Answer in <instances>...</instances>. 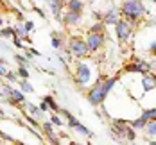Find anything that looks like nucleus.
I'll use <instances>...</instances> for the list:
<instances>
[{
    "instance_id": "obj_36",
    "label": "nucleus",
    "mask_w": 156,
    "mask_h": 145,
    "mask_svg": "<svg viewBox=\"0 0 156 145\" xmlns=\"http://www.w3.org/2000/svg\"><path fill=\"white\" fill-rule=\"evenodd\" d=\"M2 95H4V93H2V91H0V97H2Z\"/></svg>"
},
{
    "instance_id": "obj_15",
    "label": "nucleus",
    "mask_w": 156,
    "mask_h": 145,
    "mask_svg": "<svg viewBox=\"0 0 156 145\" xmlns=\"http://www.w3.org/2000/svg\"><path fill=\"white\" fill-rule=\"evenodd\" d=\"M142 116H144L147 122H151V120H156V108H153V109H145V111L142 113Z\"/></svg>"
},
{
    "instance_id": "obj_16",
    "label": "nucleus",
    "mask_w": 156,
    "mask_h": 145,
    "mask_svg": "<svg viewBox=\"0 0 156 145\" xmlns=\"http://www.w3.org/2000/svg\"><path fill=\"white\" fill-rule=\"evenodd\" d=\"M147 134H151V136H156V120H151V124L147 122Z\"/></svg>"
},
{
    "instance_id": "obj_23",
    "label": "nucleus",
    "mask_w": 156,
    "mask_h": 145,
    "mask_svg": "<svg viewBox=\"0 0 156 145\" xmlns=\"http://www.w3.org/2000/svg\"><path fill=\"white\" fill-rule=\"evenodd\" d=\"M2 36H13L15 34V27H9V29H4V31H0Z\"/></svg>"
},
{
    "instance_id": "obj_33",
    "label": "nucleus",
    "mask_w": 156,
    "mask_h": 145,
    "mask_svg": "<svg viewBox=\"0 0 156 145\" xmlns=\"http://www.w3.org/2000/svg\"><path fill=\"white\" fill-rule=\"evenodd\" d=\"M149 50H151V52H153V54L156 56V41H153V43H151V47H149Z\"/></svg>"
},
{
    "instance_id": "obj_13",
    "label": "nucleus",
    "mask_w": 156,
    "mask_h": 145,
    "mask_svg": "<svg viewBox=\"0 0 156 145\" xmlns=\"http://www.w3.org/2000/svg\"><path fill=\"white\" fill-rule=\"evenodd\" d=\"M11 98H9V102H13V104H18V102H23V93H22V91H16V90H13V91H11Z\"/></svg>"
},
{
    "instance_id": "obj_19",
    "label": "nucleus",
    "mask_w": 156,
    "mask_h": 145,
    "mask_svg": "<svg viewBox=\"0 0 156 145\" xmlns=\"http://www.w3.org/2000/svg\"><path fill=\"white\" fill-rule=\"evenodd\" d=\"M27 109H29V111H31V115H34V116H40V115L43 113L40 108H36L34 104H29V106H27Z\"/></svg>"
},
{
    "instance_id": "obj_2",
    "label": "nucleus",
    "mask_w": 156,
    "mask_h": 145,
    "mask_svg": "<svg viewBox=\"0 0 156 145\" xmlns=\"http://www.w3.org/2000/svg\"><path fill=\"white\" fill-rule=\"evenodd\" d=\"M144 13H145V5L142 4L140 0H127V2H124V5H122V15H124L129 22L136 20V18L142 16Z\"/></svg>"
},
{
    "instance_id": "obj_41",
    "label": "nucleus",
    "mask_w": 156,
    "mask_h": 145,
    "mask_svg": "<svg viewBox=\"0 0 156 145\" xmlns=\"http://www.w3.org/2000/svg\"><path fill=\"white\" fill-rule=\"evenodd\" d=\"M0 63H2V61H0Z\"/></svg>"
},
{
    "instance_id": "obj_32",
    "label": "nucleus",
    "mask_w": 156,
    "mask_h": 145,
    "mask_svg": "<svg viewBox=\"0 0 156 145\" xmlns=\"http://www.w3.org/2000/svg\"><path fill=\"white\" fill-rule=\"evenodd\" d=\"M5 74H7V68H5L4 64H0V77H2V75H5Z\"/></svg>"
},
{
    "instance_id": "obj_6",
    "label": "nucleus",
    "mask_w": 156,
    "mask_h": 145,
    "mask_svg": "<svg viewBox=\"0 0 156 145\" xmlns=\"http://www.w3.org/2000/svg\"><path fill=\"white\" fill-rule=\"evenodd\" d=\"M90 81V68L86 64H79V70H77V82L83 86Z\"/></svg>"
},
{
    "instance_id": "obj_31",
    "label": "nucleus",
    "mask_w": 156,
    "mask_h": 145,
    "mask_svg": "<svg viewBox=\"0 0 156 145\" xmlns=\"http://www.w3.org/2000/svg\"><path fill=\"white\" fill-rule=\"evenodd\" d=\"M13 43H15L16 47H22V41H20V40H18V38H16L15 34H13Z\"/></svg>"
},
{
    "instance_id": "obj_28",
    "label": "nucleus",
    "mask_w": 156,
    "mask_h": 145,
    "mask_svg": "<svg viewBox=\"0 0 156 145\" xmlns=\"http://www.w3.org/2000/svg\"><path fill=\"white\" fill-rule=\"evenodd\" d=\"M5 77H7L9 81H16V74H15V72H7V74H5Z\"/></svg>"
},
{
    "instance_id": "obj_14",
    "label": "nucleus",
    "mask_w": 156,
    "mask_h": 145,
    "mask_svg": "<svg viewBox=\"0 0 156 145\" xmlns=\"http://www.w3.org/2000/svg\"><path fill=\"white\" fill-rule=\"evenodd\" d=\"M145 126H147V120H145L144 116H140L138 120H133V122H131V127L133 129H144Z\"/></svg>"
},
{
    "instance_id": "obj_39",
    "label": "nucleus",
    "mask_w": 156,
    "mask_h": 145,
    "mask_svg": "<svg viewBox=\"0 0 156 145\" xmlns=\"http://www.w3.org/2000/svg\"><path fill=\"white\" fill-rule=\"evenodd\" d=\"M0 84H2V81H0Z\"/></svg>"
},
{
    "instance_id": "obj_25",
    "label": "nucleus",
    "mask_w": 156,
    "mask_h": 145,
    "mask_svg": "<svg viewBox=\"0 0 156 145\" xmlns=\"http://www.w3.org/2000/svg\"><path fill=\"white\" fill-rule=\"evenodd\" d=\"M102 29H104V23H95L92 27V32H102Z\"/></svg>"
},
{
    "instance_id": "obj_24",
    "label": "nucleus",
    "mask_w": 156,
    "mask_h": 145,
    "mask_svg": "<svg viewBox=\"0 0 156 145\" xmlns=\"http://www.w3.org/2000/svg\"><path fill=\"white\" fill-rule=\"evenodd\" d=\"M52 47L54 48H61V40L56 38V36H52Z\"/></svg>"
},
{
    "instance_id": "obj_20",
    "label": "nucleus",
    "mask_w": 156,
    "mask_h": 145,
    "mask_svg": "<svg viewBox=\"0 0 156 145\" xmlns=\"http://www.w3.org/2000/svg\"><path fill=\"white\" fill-rule=\"evenodd\" d=\"M76 129H77V131L81 133V134H86V136H92V131H90V129H86L84 126H83V124H77V126H76Z\"/></svg>"
},
{
    "instance_id": "obj_40",
    "label": "nucleus",
    "mask_w": 156,
    "mask_h": 145,
    "mask_svg": "<svg viewBox=\"0 0 156 145\" xmlns=\"http://www.w3.org/2000/svg\"><path fill=\"white\" fill-rule=\"evenodd\" d=\"M0 113H2V109H0Z\"/></svg>"
},
{
    "instance_id": "obj_34",
    "label": "nucleus",
    "mask_w": 156,
    "mask_h": 145,
    "mask_svg": "<svg viewBox=\"0 0 156 145\" xmlns=\"http://www.w3.org/2000/svg\"><path fill=\"white\" fill-rule=\"evenodd\" d=\"M95 18H97V20H102V18H104V15H102V13H99V11H97V13H95Z\"/></svg>"
},
{
    "instance_id": "obj_8",
    "label": "nucleus",
    "mask_w": 156,
    "mask_h": 145,
    "mask_svg": "<svg viewBox=\"0 0 156 145\" xmlns=\"http://www.w3.org/2000/svg\"><path fill=\"white\" fill-rule=\"evenodd\" d=\"M127 72H140V74H147V72H149V64L138 61L136 64H129V66H127Z\"/></svg>"
},
{
    "instance_id": "obj_11",
    "label": "nucleus",
    "mask_w": 156,
    "mask_h": 145,
    "mask_svg": "<svg viewBox=\"0 0 156 145\" xmlns=\"http://www.w3.org/2000/svg\"><path fill=\"white\" fill-rule=\"evenodd\" d=\"M79 18H81V13L70 11V13H66V16H65V22H66V23H77Z\"/></svg>"
},
{
    "instance_id": "obj_7",
    "label": "nucleus",
    "mask_w": 156,
    "mask_h": 145,
    "mask_svg": "<svg viewBox=\"0 0 156 145\" xmlns=\"http://www.w3.org/2000/svg\"><path fill=\"white\" fill-rule=\"evenodd\" d=\"M142 86H144V93L145 91H151L156 88V75H151L149 72L144 74V81H142Z\"/></svg>"
},
{
    "instance_id": "obj_5",
    "label": "nucleus",
    "mask_w": 156,
    "mask_h": 145,
    "mask_svg": "<svg viewBox=\"0 0 156 145\" xmlns=\"http://www.w3.org/2000/svg\"><path fill=\"white\" fill-rule=\"evenodd\" d=\"M104 43V36L101 34V32H92L90 36H88V40H86V45L90 50H97V48H101V45Z\"/></svg>"
},
{
    "instance_id": "obj_18",
    "label": "nucleus",
    "mask_w": 156,
    "mask_h": 145,
    "mask_svg": "<svg viewBox=\"0 0 156 145\" xmlns=\"http://www.w3.org/2000/svg\"><path fill=\"white\" fill-rule=\"evenodd\" d=\"M43 100L47 102V104L50 106V108H52V109H54V111H59V106H58V104L52 100V97H43Z\"/></svg>"
},
{
    "instance_id": "obj_17",
    "label": "nucleus",
    "mask_w": 156,
    "mask_h": 145,
    "mask_svg": "<svg viewBox=\"0 0 156 145\" xmlns=\"http://www.w3.org/2000/svg\"><path fill=\"white\" fill-rule=\"evenodd\" d=\"M124 136L129 140V142H133L135 140V133H133V127H124Z\"/></svg>"
},
{
    "instance_id": "obj_30",
    "label": "nucleus",
    "mask_w": 156,
    "mask_h": 145,
    "mask_svg": "<svg viewBox=\"0 0 156 145\" xmlns=\"http://www.w3.org/2000/svg\"><path fill=\"white\" fill-rule=\"evenodd\" d=\"M15 59H16V61H18V63H20V64H23V63H25V61H27V59H29V57H22V56H16Z\"/></svg>"
},
{
    "instance_id": "obj_29",
    "label": "nucleus",
    "mask_w": 156,
    "mask_h": 145,
    "mask_svg": "<svg viewBox=\"0 0 156 145\" xmlns=\"http://www.w3.org/2000/svg\"><path fill=\"white\" fill-rule=\"evenodd\" d=\"M40 109H41V111H43V113H45V111H48V104H47V102H45V100H43V102L40 104Z\"/></svg>"
},
{
    "instance_id": "obj_3",
    "label": "nucleus",
    "mask_w": 156,
    "mask_h": 145,
    "mask_svg": "<svg viewBox=\"0 0 156 145\" xmlns=\"http://www.w3.org/2000/svg\"><path fill=\"white\" fill-rule=\"evenodd\" d=\"M70 50L74 52V56H76V57H84V56L90 52V48H88V45H86V41L77 40V38L70 40Z\"/></svg>"
},
{
    "instance_id": "obj_26",
    "label": "nucleus",
    "mask_w": 156,
    "mask_h": 145,
    "mask_svg": "<svg viewBox=\"0 0 156 145\" xmlns=\"http://www.w3.org/2000/svg\"><path fill=\"white\" fill-rule=\"evenodd\" d=\"M23 29H25L27 32H31L32 29H34V23H32V22H25V25H23Z\"/></svg>"
},
{
    "instance_id": "obj_38",
    "label": "nucleus",
    "mask_w": 156,
    "mask_h": 145,
    "mask_svg": "<svg viewBox=\"0 0 156 145\" xmlns=\"http://www.w3.org/2000/svg\"><path fill=\"white\" fill-rule=\"evenodd\" d=\"M151 2H156V0H151Z\"/></svg>"
},
{
    "instance_id": "obj_27",
    "label": "nucleus",
    "mask_w": 156,
    "mask_h": 145,
    "mask_svg": "<svg viewBox=\"0 0 156 145\" xmlns=\"http://www.w3.org/2000/svg\"><path fill=\"white\" fill-rule=\"evenodd\" d=\"M52 124H54V126H58V127H59V126H61L63 122H61V118H59V116H52Z\"/></svg>"
},
{
    "instance_id": "obj_37",
    "label": "nucleus",
    "mask_w": 156,
    "mask_h": 145,
    "mask_svg": "<svg viewBox=\"0 0 156 145\" xmlns=\"http://www.w3.org/2000/svg\"><path fill=\"white\" fill-rule=\"evenodd\" d=\"M36 2H41V0H36Z\"/></svg>"
},
{
    "instance_id": "obj_9",
    "label": "nucleus",
    "mask_w": 156,
    "mask_h": 145,
    "mask_svg": "<svg viewBox=\"0 0 156 145\" xmlns=\"http://www.w3.org/2000/svg\"><path fill=\"white\" fill-rule=\"evenodd\" d=\"M117 22H119V13H117V9H109L108 13H106L104 23H106V25H113V23H117Z\"/></svg>"
},
{
    "instance_id": "obj_35",
    "label": "nucleus",
    "mask_w": 156,
    "mask_h": 145,
    "mask_svg": "<svg viewBox=\"0 0 156 145\" xmlns=\"http://www.w3.org/2000/svg\"><path fill=\"white\" fill-rule=\"evenodd\" d=\"M0 27H2V18H0Z\"/></svg>"
},
{
    "instance_id": "obj_1",
    "label": "nucleus",
    "mask_w": 156,
    "mask_h": 145,
    "mask_svg": "<svg viewBox=\"0 0 156 145\" xmlns=\"http://www.w3.org/2000/svg\"><path fill=\"white\" fill-rule=\"evenodd\" d=\"M115 82H117V77H111V79H108V81L99 79V82L95 84V88L88 93V102H90L92 106H99V104H102L104 98H106V95L109 93V90L113 88Z\"/></svg>"
},
{
    "instance_id": "obj_12",
    "label": "nucleus",
    "mask_w": 156,
    "mask_h": 145,
    "mask_svg": "<svg viewBox=\"0 0 156 145\" xmlns=\"http://www.w3.org/2000/svg\"><path fill=\"white\" fill-rule=\"evenodd\" d=\"M68 9L74 11V13H81V11H83V4H81L79 0H70V2H68Z\"/></svg>"
},
{
    "instance_id": "obj_22",
    "label": "nucleus",
    "mask_w": 156,
    "mask_h": 145,
    "mask_svg": "<svg viewBox=\"0 0 156 145\" xmlns=\"http://www.w3.org/2000/svg\"><path fill=\"white\" fill-rule=\"evenodd\" d=\"M20 84H22V91H29V93L32 91V86L29 84V81H27V79H23Z\"/></svg>"
},
{
    "instance_id": "obj_10",
    "label": "nucleus",
    "mask_w": 156,
    "mask_h": 145,
    "mask_svg": "<svg viewBox=\"0 0 156 145\" xmlns=\"http://www.w3.org/2000/svg\"><path fill=\"white\" fill-rule=\"evenodd\" d=\"M48 4H50V7L54 11V16L56 18H61V2L59 0H48Z\"/></svg>"
},
{
    "instance_id": "obj_4",
    "label": "nucleus",
    "mask_w": 156,
    "mask_h": 145,
    "mask_svg": "<svg viewBox=\"0 0 156 145\" xmlns=\"http://www.w3.org/2000/svg\"><path fill=\"white\" fill-rule=\"evenodd\" d=\"M115 25H117V36H119V40L126 41L129 38V34H131V23H129V20H119Z\"/></svg>"
},
{
    "instance_id": "obj_21",
    "label": "nucleus",
    "mask_w": 156,
    "mask_h": 145,
    "mask_svg": "<svg viewBox=\"0 0 156 145\" xmlns=\"http://www.w3.org/2000/svg\"><path fill=\"white\" fill-rule=\"evenodd\" d=\"M18 75H20L22 79H29V70H27L25 66H20V68H18Z\"/></svg>"
}]
</instances>
